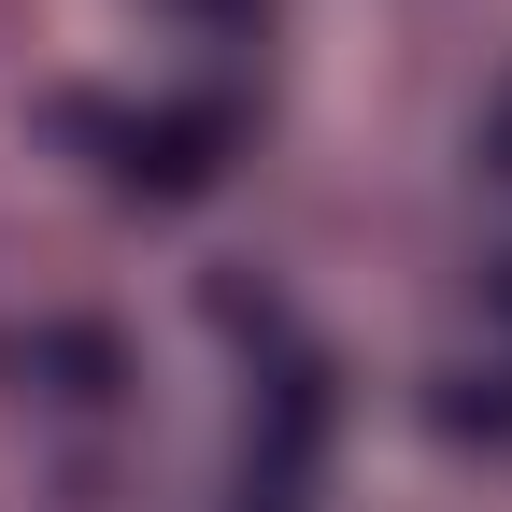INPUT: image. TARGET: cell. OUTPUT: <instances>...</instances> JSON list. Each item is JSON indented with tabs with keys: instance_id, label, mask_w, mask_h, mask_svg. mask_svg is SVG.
Segmentation results:
<instances>
[{
	"instance_id": "1",
	"label": "cell",
	"mask_w": 512,
	"mask_h": 512,
	"mask_svg": "<svg viewBox=\"0 0 512 512\" xmlns=\"http://www.w3.org/2000/svg\"><path fill=\"white\" fill-rule=\"evenodd\" d=\"M114 143H128V157H114L128 185H157V200H200V185L228 171V114H200V100H185V114H128Z\"/></svg>"
},
{
	"instance_id": "2",
	"label": "cell",
	"mask_w": 512,
	"mask_h": 512,
	"mask_svg": "<svg viewBox=\"0 0 512 512\" xmlns=\"http://www.w3.org/2000/svg\"><path fill=\"white\" fill-rule=\"evenodd\" d=\"M29 370H43V399H57V413H114V384H128L100 328H43V342H29Z\"/></svg>"
},
{
	"instance_id": "3",
	"label": "cell",
	"mask_w": 512,
	"mask_h": 512,
	"mask_svg": "<svg viewBox=\"0 0 512 512\" xmlns=\"http://www.w3.org/2000/svg\"><path fill=\"white\" fill-rule=\"evenodd\" d=\"M456 441H512V356H456L441 370V399H427Z\"/></svg>"
},
{
	"instance_id": "4",
	"label": "cell",
	"mask_w": 512,
	"mask_h": 512,
	"mask_svg": "<svg viewBox=\"0 0 512 512\" xmlns=\"http://www.w3.org/2000/svg\"><path fill=\"white\" fill-rule=\"evenodd\" d=\"M484 171H498V185H512V100H498V128H484Z\"/></svg>"
},
{
	"instance_id": "5",
	"label": "cell",
	"mask_w": 512,
	"mask_h": 512,
	"mask_svg": "<svg viewBox=\"0 0 512 512\" xmlns=\"http://www.w3.org/2000/svg\"><path fill=\"white\" fill-rule=\"evenodd\" d=\"M484 271H498V285H484V299H498V313H512V256H484Z\"/></svg>"
},
{
	"instance_id": "6",
	"label": "cell",
	"mask_w": 512,
	"mask_h": 512,
	"mask_svg": "<svg viewBox=\"0 0 512 512\" xmlns=\"http://www.w3.org/2000/svg\"><path fill=\"white\" fill-rule=\"evenodd\" d=\"M200 15H242V0H200Z\"/></svg>"
}]
</instances>
